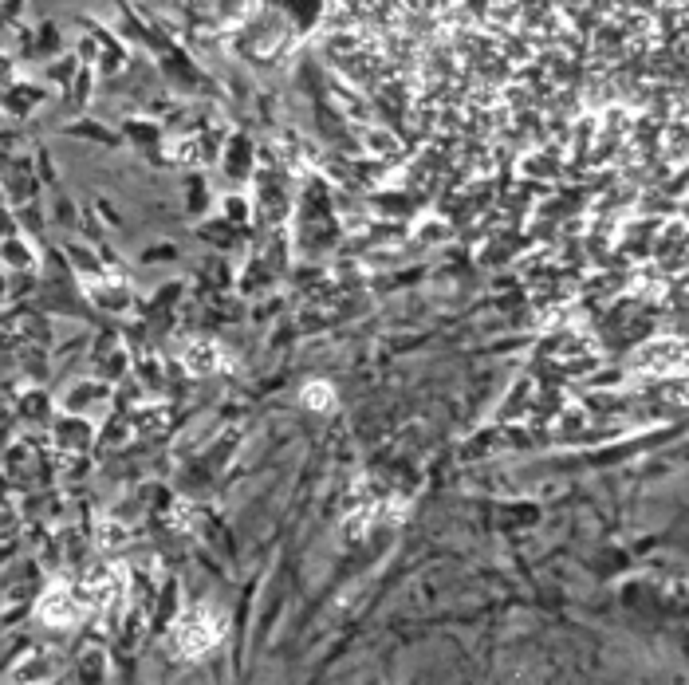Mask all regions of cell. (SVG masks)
<instances>
[{"label":"cell","mask_w":689,"mask_h":685,"mask_svg":"<svg viewBox=\"0 0 689 685\" xmlns=\"http://www.w3.org/2000/svg\"><path fill=\"white\" fill-rule=\"evenodd\" d=\"M221 638V619L209 607H189L170 626V646L178 658H201Z\"/></svg>","instance_id":"6da1fadb"},{"label":"cell","mask_w":689,"mask_h":685,"mask_svg":"<svg viewBox=\"0 0 689 685\" xmlns=\"http://www.w3.org/2000/svg\"><path fill=\"white\" fill-rule=\"evenodd\" d=\"M91 603L83 599V595H75L67 583H56V587H48L44 595H40V603H36V619L44 626H52V630H67V626H75L79 619H83V611H87Z\"/></svg>","instance_id":"7a4b0ae2"},{"label":"cell","mask_w":689,"mask_h":685,"mask_svg":"<svg viewBox=\"0 0 689 685\" xmlns=\"http://www.w3.org/2000/svg\"><path fill=\"white\" fill-rule=\"evenodd\" d=\"M24 670H8V682H40V678H56L60 674V654L56 650H36L28 662H20Z\"/></svg>","instance_id":"3957f363"},{"label":"cell","mask_w":689,"mask_h":685,"mask_svg":"<svg viewBox=\"0 0 689 685\" xmlns=\"http://www.w3.org/2000/svg\"><path fill=\"white\" fill-rule=\"evenodd\" d=\"M182 359H186L189 374H213L221 367V347L209 343V339H193L186 351H182Z\"/></svg>","instance_id":"277c9868"},{"label":"cell","mask_w":689,"mask_h":685,"mask_svg":"<svg viewBox=\"0 0 689 685\" xmlns=\"http://www.w3.org/2000/svg\"><path fill=\"white\" fill-rule=\"evenodd\" d=\"M304 406H312V410H331V386H327V382H312V386L304 390Z\"/></svg>","instance_id":"5b68a950"}]
</instances>
